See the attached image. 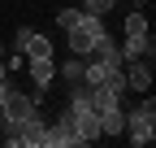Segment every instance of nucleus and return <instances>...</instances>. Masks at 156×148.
<instances>
[{"instance_id": "f257e3e1", "label": "nucleus", "mask_w": 156, "mask_h": 148, "mask_svg": "<svg viewBox=\"0 0 156 148\" xmlns=\"http://www.w3.org/2000/svg\"><path fill=\"white\" fill-rule=\"evenodd\" d=\"M56 26L65 31L74 57H91L95 39L104 35V22H100L95 13H87V9H61V13H56Z\"/></svg>"}, {"instance_id": "f03ea898", "label": "nucleus", "mask_w": 156, "mask_h": 148, "mask_svg": "<svg viewBox=\"0 0 156 148\" xmlns=\"http://www.w3.org/2000/svg\"><path fill=\"white\" fill-rule=\"evenodd\" d=\"M122 131L130 135L134 148L152 144V139H156V100H139V105L126 113V126H122Z\"/></svg>"}, {"instance_id": "7ed1b4c3", "label": "nucleus", "mask_w": 156, "mask_h": 148, "mask_svg": "<svg viewBox=\"0 0 156 148\" xmlns=\"http://www.w3.org/2000/svg\"><path fill=\"white\" fill-rule=\"evenodd\" d=\"M13 44H17V52H22L26 61H30V57H52V39H48V35H39L35 26H17Z\"/></svg>"}, {"instance_id": "20e7f679", "label": "nucleus", "mask_w": 156, "mask_h": 148, "mask_svg": "<svg viewBox=\"0 0 156 148\" xmlns=\"http://www.w3.org/2000/svg\"><path fill=\"white\" fill-rule=\"evenodd\" d=\"M30 113H39V100L26 96V91H9L5 109H0V122H26Z\"/></svg>"}, {"instance_id": "39448f33", "label": "nucleus", "mask_w": 156, "mask_h": 148, "mask_svg": "<svg viewBox=\"0 0 156 148\" xmlns=\"http://www.w3.org/2000/svg\"><path fill=\"white\" fill-rule=\"evenodd\" d=\"M78 144H83V135L74 131V122H69V118L44 126V148H78Z\"/></svg>"}, {"instance_id": "423d86ee", "label": "nucleus", "mask_w": 156, "mask_h": 148, "mask_svg": "<svg viewBox=\"0 0 156 148\" xmlns=\"http://www.w3.org/2000/svg\"><path fill=\"white\" fill-rule=\"evenodd\" d=\"M30 79H35V100H44V91L56 83V61L52 57H30Z\"/></svg>"}, {"instance_id": "0eeeda50", "label": "nucleus", "mask_w": 156, "mask_h": 148, "mask_svg": "<svg viewBox=\"0 0 156 148\" xmlns=\"http://www.w3.org/2000/svg\"><path fill=\"white\" fill-rule=\"evenodd\" d=\"M122 70H126V87L147 96V87H152V65H147V57H139V61H122Z\"/></svg>"}, {"instance_id": "6e6552de", "label": "nucleus", "mask_w": 156, "mask_h": 148, "mask_svg": "<svg viewBox=\"0 0 156 148\" xmlns=\"http://www.w3.org/2000/svg\"><path fill=\"white\" fill-rule=\"evenodd\" d=\"M117 48H122V61H139V57L152 61L156 39H152V31H147V35H126V44H117Z\"/></svg>"}, {"instance_id": "1a4fd4ad", "label": "nucleus", "mask_w": 156, "mask_h": 148, "mask_svg": "<svg viewBox=\"0 0 156 148\" xmlns=\"http://www.w3.org/2000/svg\"><path fill=\"white\" fill-rule=\"evenodd\" d=\"M83 70H87V61H83V57H69V61L56 70V74L65 79V87H78V83H83Z\"/></svg>"}, {"instance_id": "9d476101", "label": "nucleus", "mask_w": 156, "mask_h": 148, "mask_svg": "<svg viewBox=\"0 0 156 148\" xmlns=\"http://www.w3.org/2000/svg\"><path fill=\"white\" fill-rule=\"evenodd\" d=\"M126 35H147V13H143V9H130V17H126Z\"/></svg>"}, {"instance_id": "9b49d317", "label": "nucleus", "mask_w": 156, "mask_h": 148, "mask_svg": "<svg viewBox=\"0 0 156 148\" xmlns=\"http://www.w3.org/2000/svg\"><path fill=\"white\" fill-rule=\"evenodd\" d=\"M113 5H117V0H78V9H87V13H95V17H104Z\"/></svg>"}, {"instance_id": "f8f14e48", "label": "nucleus", "mask_w": 156, "mask_h": 148, "mask_svg": "<svg viewBox=\"0 0 156 148\" xmlns=\"http://www.w3.org/2000/svg\"><path fill=\"white\" fill-rule=\"evenodd\" d=\"M9 91H13V87H9V79H0V109H5V100H9Z\"/></svg>"}, {"instance_id": "ddd939ff", "label": "nucleus", "mask_w": 156, "mask_h": 148, "mask_svg": "<svg viewBox=\"0 0 156 148\" xmlns=\"http://www.w3.org/2000/svg\"><path fill=\"white\" fill-rule=\"evenodd\" d=\"M0 79H9V65H5V44H0Z\"/></svg>"}]
</instances>
